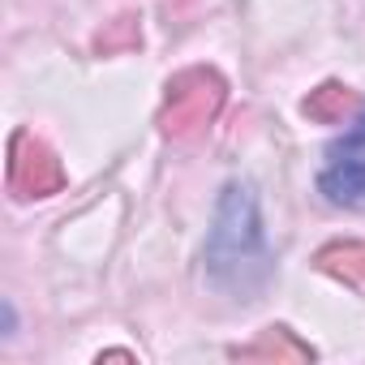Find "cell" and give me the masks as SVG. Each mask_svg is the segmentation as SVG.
<instances>
[{"mask_svg":"<svg viewBox=\"0 0 365 365\" xmlns=\"http://www.w3.org/2000/svg\"><path fill=\"white\" fill-rule=\"evenodd\" d=\"M207 275L215 288H232V292H254L271 275L258 198L250 180H228L220 194L215 224L207 237Z\"/></svg>","mask_w":365,"mask_h":365,"instance_id":"obj_1","label":"cell"},{"mask_svg":"<svg viewBox=\"0 0 365 365\" xmlns=\"http://www.w3.org/2000/svg\"><path fill=\"white\" fill-rule=\"evenodd\" d=\"M228 103V82L211 65H190L168 78V95L159 108V129L168 138H198L215 125Z\"/></svg>","mask_w":365,"mask_h":365,"instance_id":"obj_2","label":"cell"},{"mask_svg":"<svg viewBox=\"0 0 365 365\" xmlns=\"http://www.w3.org/2000/svg\"><path fill=\"white\" fill-rule=\"evenodd\" d=\"M65 190V168L56 159V150L35 138L31 129H18L9 138V194L22 202L35 198H52Z\"/></svg>","mask_w":365,"mask_h":365,"instance_id":"obj_3","label":"cell"},{"mask_svg":"<svg viewBox=\"0 0 365 365\" xmlns=\"http://www.w3.org/2000/svg\"><path fill=\"white\" fill-rule=\"evenodd\" d=\"M232 361H275V365H288V361H314V348L305 339H297V331L288 327H262L250 344H237L232 348Z\"/></svg>","mask_w":365,"mask_h":365,"instance_id":"obj_4","label":"cell"},{"mask_svg":"<svg viewBox=\"0 0 365 365\" xmlns=\"http://www.w3.org/2000/svg\"><path fill=\"white\" fill-rule=\"evenodd\" d=\"M318 194L331 207H365V159L352 150L335 155V163L318 176Z\"/></svg>","mask_w":365,"mask_h":365,"instance_id":"obj_5","label":"cell"},{"mask_svg":"<svg viewBox=\"0 0 365 365\" xmlns=\"http://www.w3.org/2000/svg\"><path fill=\"white\" fill-rule=\"evenodd\" d=\"M314 267L339 284L365 288V241H331L314 254Z\"/></svg>","mask_w":365,"mask_h":365,"instance_id":"obj_6","label":"cell"},{"mask_svg":"<svg viewBox=\"0 0 365 365\" xmlns=\"http://www.w3.org/2000/svg\"><path fill=\"white\" fill-rule=\"evenodd\" d=\"M352 108H356V91L344 86V82H322V86H314V91L305 95V103H301V112H305L314 125H339Z\"/></svg>","mask_w":365,"mask_h":365,"instance_id":"obj_7","label":"cell"},{"mask_svg":"<svg viewBox=\"0 0 365 365\" xmlns=\"http://www.w3.org/2000/svg\"><path fill=\"white\" fill-rule=\"evenodd\" d=\"M138 39H142V35H138V18H129V14H125V18H116V22H112V26H108V31L95 39V52L112 56V52L138 48Z\"/></svg>","mask_w":365,"mask_h":365,"instance_id":"obj_8","label":"cell"},{"mask_svg":"<svg viewBox=\"0 0 365 365\" xmlns=\"http://www.w3.org/2000/svg\"><path fill=\"white\" fill-rule=\"evenodd\" d=\"M356 146H365V108H361V116H356V125L344 133V142L331 150V155H344V150H356Z\"/></svg>","mask_w":365,"mask_h":365,"instance_id":"obj_9","label":"cell"}]
</instances>
